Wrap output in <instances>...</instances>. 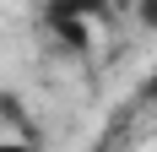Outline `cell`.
<instances>
[{
	"instance_id": "3957f363",
	"label": "cell",
	"mask_w": 157,
	"mask_h": 152,
	"mask_svg": "<svg viewBox=\"0 0 157 152\" xmlns=\"http://www.w3.org/2000/svg\"><path fill=\"white\" fill-rule=\"evenodd\" d=\"M0 152H38L33 141H22V136H0Z\"/></svg>"
},
{
	"instance_id": "7a4b0ae2",
	"label": "cell",
	"mask_w": 157,
	"mask_h": 152,
	"mask_svg": "<svg viewBox=\"0 0 157 152\" xmlns=\"http://www.w3.org/2000/svg\"><path fill=\"white\" fill-rule=\"evenodd\" d=\"M141 27L157 33V0H141Z\"/></svg>"
},
{
	"instance_id": "6da1fadb",
	"label": "cell",
	"mask_w": 157,
	"mask_h": 152,
	"mask_svg": "<svg viewBox=\"0 0 157 152\" xmlns=\"http://www.w3.org/2000/svg\"><path fill=\"white\" fill-rule=\"evenodd\" d=\"M114 16V0H49L44 22L54 27V38H65L71 49H87L92 27H103Z\"/></svg>"
}]
</instances>
